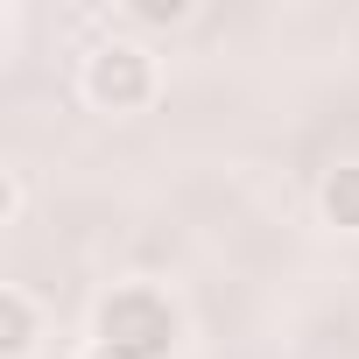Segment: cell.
Here are the masks:
<instances>
[{
  "mask_svg": "<svg viewBox=\"0 0 359 359\" xmlns=\"http://www.w3.org/2000/svg\"><path fill=\"white\" fill-rule=\"evenodd\" d=\"M78 85L99 113H148L155 92H162V64L141 36H106V43H92Z\"/></svg>",
  "mask_w": 359,
  "mask_h": 359,
  "instance_id": "cell-2",
  "label": "cell"
},
{
  "mask_svg": "<svg viewBox=\"0 0 359 359\" xmlns=\"http://www.w3.org/2000/svg\"><path fill=\"white\" fill-rule=\"evenodd\" d=\"M15 219H22V176L0 169V226H15Z\"/></svg>",
  "mask_w": 359,
  "mask_h": 359,
  "instance_id": "cell-6",
  "label": "cell"
},
{
  "mask_svg": "<svg viewBox=\"0 0 359 359\" xmlns=\"http://www.w3.org/2000/svg\"><path fill=\"white\" fill-rule=\"evenodd\" d=\"M317 212H324L338 233H359V162L324 169V184H317Z\"/></svg>",
  "mask_w": 359,
  "mask_h": 359,
  "instance_id": "cell-4",
  "label": "cell"
},
{
  "mask_svg": "<svg viewBox=\"0 0 359 359\" xmlns=\"http://www.w3.org/2000/svg\"><path fill=\"white\" fill-rule=\"evenodd\" d=\"M85 359H120V352H106V345H85Z\"/></svg>",
  "mask_w": 359,
  "mask_h": 359,
  "instance_id": "cell-7",
  "label": "cell"
},
{
  "mask_svg": "<svg viewBox=\"0 0 359 359\" xmlns=\"http://www.w3.org/2000/svg\"><path fill=\"white\" fill-rule=\"evenodd\" d=\"M43 345V310L29 289H0V359H36Z\"/></svg>",
  "mask_w": 359,
  "mask_h": 359,
  "instance_id": "cell-3",
  "label": "cell"
},
{
  "mask_svg": "<svg viewBox=\"0 0 359 359\" xmlns=\"http://www.w3.org/2000/svg\"><path fill=\"white\" fill-rule=\"evenodd\" d=\"M176 338H184V310L155 282H120L92 310V345H106L120 359H169Z\"/></svg>",
  "mask_w": 359,
  "mask_h": 359,
  "instance_id": "cell-1",
  "label": "cell"
},
{
  "mask_svg": "<svg viewBox=\"0 0 359 359\" xmlns=\"http://www.w3.org/2000/svg\"><path fill=\"white\" fill-rule=\"evenodd\" d=\"M127 22L134 29H176V22H191V0H127Z\"/></svg>",
  "mask_w": 359,
  "mask_h": 359,
  "instance_id": "cell-5",
  "label": "cell"
}]
</instances>
